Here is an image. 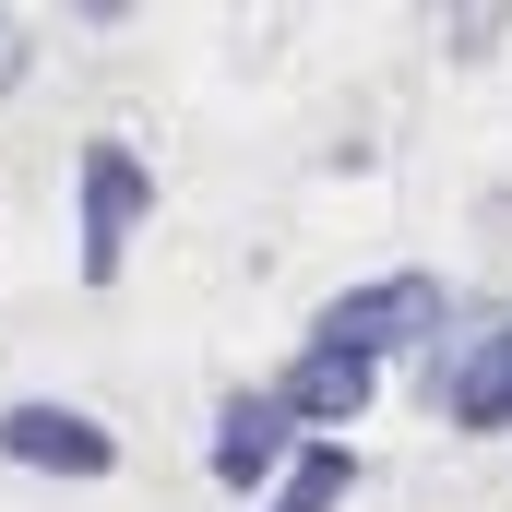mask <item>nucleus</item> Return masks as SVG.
<instances>
[{"label":"nucleus","mask_w":512,"mask_h":512,"mask_svg":"<svg viewBox=\"0 0 512 512\" xmlns=\"http://www.w3.org/2000/svg\"><path fill=\"white\" fill-rule=\"evenodd\" d=\"M453 322V286L441 274H370V286H346V298H322L310 310V346H334V358H370L382 370L393 346H429Z\"/></svg>","instance_id":"nucleus-1"},{"label":"nucleus","mask_w":512,"mask_h":512,"mask_svg":"<svg viewBox=\"0 0 512 512\" xmlns=\"http://www.w3.org/2000/svg\"><path fill=\"white\" fill-rule=\"evenodd\" d=\"M72 215H84V286H120L131 239H143V215H155V167L131 155L120 131L84 143V167H72Z\"/></svg>","instance_id":"nucleus-2"},{"label":"nucleus","mask_w":512,"mask_h":512,"mask_svg":"<svg viewBox=\"0 0 512 512\" xmlns=\"http://www.w3.org/2000/svg\"><path fill=\"white\" fill-rule=\"evenodd\" d=\"M0 465L96 489V477H120V429L84 417V405H60V393H24V405H0Z\"/></svg>","instance_id":"nucleus-3"},{"label":"nucleus","mask_w":512,"mask_h":512,"mask_svg":"<svg viewBox=\"0 0 512 512\" xmlns=\"http://www.w3.org/2000/svg\"><path fill=\"white\" fill-rule=\"evenodd\" d=\"M262 393H274V417H286L298 441H346V429L370 417L382 370H370V358H334V346H298V358H286Z\"/></svg>","instance_id":"nucleus-4"},{"label":"nucleus","mask_w":512,"mask_h":512,"mask_svg":"<svg viewBox=\"0 0 512 512\" xmlns=\"http://www.w3.org/2000/svg\"><path fill=\"white\" fill-rule=\"evenodd\" d=\"M286 453H298V429L274 417V393H262V382H239L227 405H215V441H203V477H215V489H239V501H262V489L286 477Z\"/></svg>","instance_id":"nucleus-5"},{"label":"nucleus","mask_w":512,"mask_h":512,"mask_svg":"<svg viewBox=\"0 0 512 512\" xmlns=\"http://www.w3.org/2000/svg\"><path fill=\"white\" fill-rule=\"evenodd\" d=\"M429 405H441L453 429H512V322L477 334L453 370H429Z\"/></svg>","instance_id":"nucleus-6"},{"label":"nucleus","mask_w":512,"mask_h":512,"mask_svg":"<svg viewBox=\"0 0 512 512\" xmlns=\"http://www.w3.org/2000/svg\"><path fill=\"white\" fill-rule=\"evenodd\" d=\"M346 489H358V453H346V441H298L286 477L262 489V512H334Z\"/></svg>","instance_id":"nucleus-7"},{"label":"nucleus","mask_w":512,"mask_h":512,"mask_svg":"<svg viewBox=\"0 0 512 512\" xmlns=\"http://www.w3.org/2000/svg\"><path fill=\"white\" fill-rule=\"evenodd\" d=\"M12 72H24V36H12V12H0V96H12Z\"/></svg>","instance_id":"nucleus-8"}]
</instances>
